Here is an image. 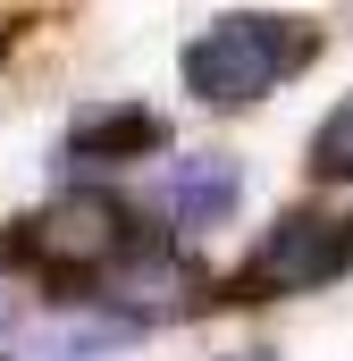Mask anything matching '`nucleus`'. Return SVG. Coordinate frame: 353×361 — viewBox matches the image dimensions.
Masks as SVG:
<instances>
[{
  "mask_svg": "<svg viewBox=\"0 0 353 361\" xmlns=\"http://www.w3.org/2000/svg\"><path fill=\"white\" fill-rule=\"evenodd\" d=\"M353 269V219L337 210H277L261 227V244L244 252V269L227 277L236 302H294V294H320Z\"/></svg>",
  "mask_w": 353,
  "mask_h": 361,
  "instance_id": "3",
  "label": "nucleus"
},
{
  "mask_svg": "<svg viewBox=\"0 0 353 361\" xmlns=\"http://www.w3.org/2000/svg\"><path fill=\"white\" fill-rule=\"evenodd\" d=\"M236 202H244V169H236V152H185V160L169 169V193H160L176 244H185V235L227 227V219H236Z\"/></svg>",
  "mask_w": 353,
  "mask_h": 361,
  "instance_id": "6",
  "label": "nucleus"
},
{
  "mask_svg": "<svg viewBox=\"0 0 353 361\" xmlns=\"http://www.w3.org/2000/svg\"><path fill=\"white\" fill-rule=\"evenodd\" d=\"M126 244H143L135 210L109 193V185H68L51 193L34 219H17L0 235V269H34V277H59V286H92Z\"/></svg>",
  "mask_w": 353,
  "mask_h": 361,
  "instance_id": "2",
  "label": "nucleus"
},
{
  "mask_svg": "<svg viewBox=\"0 0 353 361\" xmlns=\"http://www.w3.org/2000/svg\"><path fill=\"white\" fill-rule=\"evenodd\" d=\"M92 286H101V302H109L126 328H169V319H185V311H202V294H210V277L193 269V252H185L176 235L126 244Z\"/></svg>",
  "mask_w": 353,
  "mask_h": 361,
  "instance_id": "4",
  "label": "nucleus"
},
{
  "mask_svg": "<svg viewBox=\"0 0 353 361\" xmlns=\"http://www.w3.org/2000/svg\"><path fill=\"white\" fill-rule=\"evenodd\" d=\"M227 361H277V353H227Z\"/></svg>",
  "mask_w": 353,
  "mask_h": 361,
  "instance_id": "9",
  "label": "nucleus"
},
{
  "mask_svg": "<svg viewBox=\"0 0 353 361\" xmlns=\"http://www.w3.org/2000/svg\"><path fill=\"white\" fill-rule=\"evenodd\" d=\"M311 59H320V25L311 17H294V8H236V17H210L176 51V85L202 109H253L269 92H286Z\"/></svg>",
  "mask_w": 353,
  "mask_h": 361,
  "instance_id": "1",
  "label": "nucleus"
},
{
  "mask_svg": "<svg viewBox=\"0 0 353 361\" xmlns=\"http://www.w3.org/2000/svg\"><path fill=\"white\" fill-rule=\"evenodd\" d=\"M311 177H328V185H353V92L311 126Z\"/></svg>",
  "mask_w": 353,
  "mask_h": 361,
  "instance_id": "7",
  "label": "nucleus"
},
{
  "mask_svg": "<svg viewBox=\"0 0 353 361\" xmlns=\"http://www.w3.org/2000/svg\"><path fill=\"white\" fill-rule=\"evenodd\" d=\"M17 319H25V294H17V277L0 269V345H8V328H17Z\"/></svg>",
  "mask_w": 353,
  "mask_h": 361,
  "instance_id": "8",
  "label": "nucleus"
},
{
  "mask_svg": "<svg viewBox=\"0 0 353 361\" xmlns=\"http://www.w3.org/2000/svg\"><path fill=\"white\" fill-rule=\"evenodd\" d=\"M59 152H68V169H135V160H160L169 152V118L160 109H143V101H92L68 118V135H59Z\"/></svg>",
  "mask_w": 353,
  "mask_h": 361,
  "instance_id": "5",
  "label": "nucleus"
}]
</instances>
